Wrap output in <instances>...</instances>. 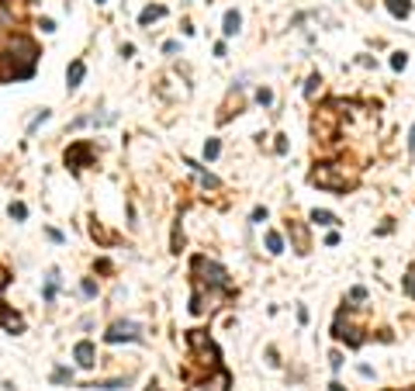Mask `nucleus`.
<instances>
[{
  "label": "nucleus",
  "mask_w": 415,
  "mask_h": 391,
  "mask_svg": "<svg viewBox=\"0 0 415 391\" xmlns=\"http://www.w3.org/2000/svg\"><path fill=\"white\" fill-rule=\"evenodd\" d=\"M318 83H322V77L315 73V77L308 80V87H305V97H315V94H318Z\"/></svg>",
  "instance_id": "nucleus-16"
},
{
  "label": "nucleus",
  "mask_w": 415,
  "mask_h": 391,
  "mask_svg": "<svg viewBox=\"0 0 415 391\" xmlns=\"http://www.w3.org/2000/svg\"><path fill=\"white\" fill-rule=\"evenodd\" d=\"M52 381H56V385H63V381H73V374H69V371H63V367H59V371H56V374H52Z\"/></svg>",
  "instance_id": "nucleus-19"
},
{
  "label": "nucleus",
  "mask_w": 415,
  "mask_h": 391,
  "mask_svg": "<svg viewBox=\"0 0 415 391\" xmlns=\"http://www.w3.org/2000/svg\"><path fill=\"white\" fill-rule=\"evenodd\" d=\"M329 388H332V391H346V388H343V385H329Z\"/></svg>",
  "instance_id": "nucleus-26"
},
{
  "label": "nucleus",
  "mask_w": 415,
  "mask_h": 391,
  "mask_svg": "<svg viewBox=\"0 0 415 391\" xmlns=\"http://www.w3.org/2000/svg\"><path fill=\"white\" fill-rule=\"evenodd\" d=\"M239 24H242V17H239V10H225V38H232L235 31H239Z\"/></svg>",
  "instance_id": "nucleus-10"
},
{
  "label": "nucleus",
  "mask_w": 415,
  "mask_h": 391,
  "mask_svg": "<svg viewBox=\"0 0 415 391\" xmlns=\"http://www.w3.org/2000/svg\"><path fill=\"white\" fill-rule=\"evenodd\" d=\"M409 149L415 153V125H412V135H409Z\"/></svg>",
  "instance_id": "nucleus-25"
},
{
  "label": "nucleus",
  "mask_w": 415,
  "mask_h": 391,
  "mask_svg": "<svg viewBox=\"0 0 415 391\" xmlns=\"http://www.w3.org/2000/svg\"><path fill=\"white\" fill-rule=\"evenodd\" d=\"M83 294L94 298V294H97V284H94V281H83Z\"/></svg>",
  "instance_id": "nucleus-22"
},
{
  "label": "nucleus",
  "mask_w": 415,
  "mask_h": 391,
  "mask_svg": "<svg viewBox=\"0 0 415 391\" xmlns=\"http://www.w3.org/2000/svg\"><path fill=\"white\" fill-rule=\"evenodd\" d=\"M97 3H104V0H97Z\"/></svg>",
  "instance_id": "nucleus-27"
},
{
  "label": "nucleus",
  "mask_w": 415,
  "mask_h": 391,
  "mask_svg": "<svg viewBox=\"0 0 415 391\" xmlns=\"http://www.w3.org/2000/svg\"><path fill=\"white\" fill-rule=\"evenodd\" d=\"M405 291L415 298V270H409V277H405Z\"/></svg>",
  "instance_id": "nucleus-21"
},
{
  "label": "nucleus",
  "mask_w": 415,
  "mask_h": 391,
  "mask_svg": "<svg viewBox=\"0 0 415 391\" xmlns=\"http://www.w3.org/2000/svg\"><path fill=\"white\" fill-rule=\"evenodd\" d=\"M315 187H325V191H346L349 187V180L346 177H336V163H325V166H318V170H311V177H308Z\"/></svg>",
  "instance_id": "nucleus-4"
},
{
  "label": "nucleus",
  "mask_w": 415,
  "mask_h": 391,
  "mask_svg": "<svg viewBox=\"0 0 415 391\" xmlns=\"http://www.w3.org/2000/svg\"><path fill=\"white\" fill-rule=\"evenodd\" d=\"M267 249H270V253H280V249H284V239H280V232H267Z\"/></svg>",
  "instance_id": "nucleus-14"
},
{
  "label": "nucleus",
  "mask_w": 415,
  "mask_h": 391,
  "mask_svg": "<svg viewBox=\"0 0 415 391\" xmlns=\"http://www.w3.org/2000/svg\"><path fill=\"white\" fill-rule=\"evenodd\" d=\"M388 10H391L395 17H409L412 3H409V0H388Z\"/></svg>",
  "instance_id": "nucleus-12"
},
{
  "label": "nucleus",
  "mask_w": 415,
  "mask_h": 391,
  "mask_svg": "<svg viewBox=\"0 0 415 391\" xmlns=\"http://www.w3.org/2000/svg\"><path fill=\"white\" fill-rule=\"evenodd\" d=\"M35 63H38V49H35V42H31L28 35H14L3 77H7V80H28L31 73H35Z\"/></svg>",
  "instance_id": "nucleus-2"
},
{
  "label": "nucleus",
  "mask_w": 415,
  "mask_h": 391,
  "mask_svg": "<svg viewBox=\"0 0 415 391\" xmlns=\"http://www.w3.org/2000/svg\"><path fill=\"white\" fill-rule=\"evenodd\" d=\"M391 66H395V70H405V66H409V56H405V52H395V56H391Z\"/></svg>",
  "instance_id": "nucleus-17"
},
{
  "label": "nucleus",
  "mask_w": 415,
  "mask_h": 391,
  "mask_svg": "<svg viewBox=\"0 0 415 391\" xmlns=\"http://www.w3.org/2000/svg\"><path fill=\"white\" fill-rule=\"evenodd\" d=\"M0 325L10 329V332H21V329H24V318L14 315V312H7V308H0Z\"/></svg>",
  "instance_id": "nucleus-9"
},
{
  "label": "nucleus",
  "mask_w": 415,
  "mask_h": 391,
  "mask_svg": "<svg viewBox=\"0 0 415 391\" xmlns=\"http://www.w3.org/2000/svg\"><path fill=\"white\" fill-rule=\"evenodd\" d=\"M104 339H107V343H121V339L138 343V339H142V329H138L135 322H114V325L104 332Z\"/></svg>",
  "instance_id": "nucleus-5"
},
{
  "label": "nucleus",
  "mask_w": 415,
  "mask_h": 391,
  "mask_svg": "<svg viewBox=\"0 0 415 391\" xmlns=\"http://www.w3.org/2000/svg\"><path fill=\"white\" fill-rule=\"evenodd\" d=\"M163 14H166V7H159V3H156V7H145V10L138 14V24H152V21L163 17Z\"/></svg>",
  "instance_id": "nucleus-11"
},
{
  "label": "nucleus",
  "mask_w": 415,
  "mask_h": 391,
  "mask_svg": "<svg viewBox=\"0 0 415 391\" xmlns=\"http://www.w3.org/2000/svg\"><path fill=\"white\" fill-rule=\"evenodd\" d=\"M90 159H94V146H90V142H76V146L66 149V166L73 170V173H80Z\"/></svg>",
  "instance_id": "nucleus-6"
},
{
  "label": "nucleus",
  "mask_w": 415,
  "mask_h": 391,
  "mask_svg": "<svg viewBox=\"0 0 415 391\" xmlns=\"http://www.w3.org/2000/svg\"><path fill=\"white\" fill-rule=\"evenodd\" d=\"M218 153H221V146H218V139H208V142H205V156H208V159H214V156H218Z\"/></svg>",
  "instance_id": "nucleus-15"
},
{
  "label": "nucleus",
  "mask_w": 415,
  "mask_h": 391,
  "mask_svg": "<svg viewBox=\"0 0 415 391\" xmlns=\"http://www.w3.org/2000/svg\"><path fill=\"white\" fill-rule=\"evenodd\" d=\"M256 100H260V104L267 107V104H274V94H270L267 87H260V90H256Z\"/></svg>",
  "instance_id": "nucleus-18"
},
{
  "label": "nucleus",
  "mask_w": 415,
  "mask_h": 391,
  "mask_svg": "<svg viewBox=\"0 0 415 391\" xmlns=\"http://www.w3.org/2000/svg\"><path fill=\"white\" fill-rule=\"evenodd\" d=\"M349 298H353V301H363V298H367V291H363V288H353V294H349Z\"/></svg>",
  "instance_id": "nucleus-24"
},
{
  "label": "nucleus",
  "mask_w": 415,
  "mask_h": 391,
  "mask_svg": "<svg viewBox=\"0 0 415 391\" xmlns=\"http://www.w3.org/2000/svg\"><path fill=\"white\" fill-rule=\"evenodd\" d=\"M253 222H267V208H253Z\"/></svg>",
  "instance_id": "nucleus-23"
},
{
  "label": "nucleus",
  "mask_w": 415,
  "mask_h": 391,
  "mask_svg": "<svg viewBox=\"0 0 415 391\" xmlns=\"http://www.w3.org/2000/svg\"><path fill=\"white\" fill-rule=\"evenodd\" d=\"M187 346H191V360H194V364H201L208 371H218V346L208 339V332L191 329V332H187Z\"/></svg>",
  "instance_id": "nucleus-3"
},
{
  "label": "nucleus",
  "mask_w": 415,
  "mask_h": 391,
  "mask_svg": "<svg viewBox=\"0 0 415 391\" xmlns=\"http://www.w3.org/2000/svg\"><path fill=\"white\" fill-rule=\"evenodd\" d=\"M311 222H315V225H336L339 218H336L332 211H318V208H315V211H311Z\"/></svg>",
  "instance_id": "nucleus-13"
},
{
  "label": "nucleus",
  "mask_w": 415,
  "mask_h": 391,
  "mask_svg": "<svg viewBox=\"0 0 415 391\" xmlns=\"http://www.w3.org/2000/svg\"><path fill=\"white\" fill-rule=\"evenodd\" d=\"M205 288H208V308H214V291L232 294V281L225 274V267H218L214 260L194 256V298H191V312L205 315Z\"/></svg>",
  "instance_id": "nucleus-1"
},
{
  "label": "nucleus",
  "mask_w": 415,
  "mask_h": 391,
  "mask_svg": "<svg viewBox=\"0 0 415 391\" xmlns=\"http://www.w3.org/2000/svg\"><path fill=\"white\" fill-rule=\"evenodd\" d=\"M73 357H76V364L80 367H94V343H76V350H73Z\"/></svg>",
  "instance_id": "nucleus-8"
},
{
  "label": "nucleus",
  "mask_w": 415,
  "mask_h": 391,
  "mask_svg": "<svg viewBox=\"0 0 415 391\" xmlns=\"http://www.w3.org/2000/svg\"><path fill=\"white\" fill-rule=\"evenodd\" d=\"M83 73H87V66H83V59H73L66 70V87L69 90H76L80 83H83Z\"/></svg>",
  "instance_id": "nucleus-7"
},
{
  "label": "nucleus",
  "mask_w": 415,
  "mask_h": 391,
  "mask_svg": "<svg viewBox=\"0 0 415 391\" xmlns=\"http://www.w3.org/2000/svg\"><path fill=\"white\" fill-rule=\"evenodd\" d=\"M24 215H28L24 204H10V218H24Z\"/></svg>",
  "instance_id": "nucleus-20"
}]
</instances>
